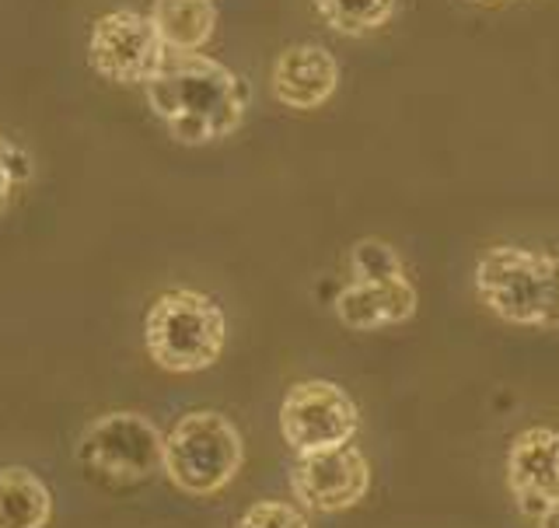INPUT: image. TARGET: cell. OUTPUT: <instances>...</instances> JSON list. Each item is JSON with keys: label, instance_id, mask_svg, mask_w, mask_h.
Here are the masks:
<instances>
[{"label": "cell", "instance_id": "1", "mask_svg": "<svg viewBox=\"0 0 559 528\" xmlns=\"http://www.w3.org/2000/svg\"><path fill=\"white\" fill-rule=\"evenodd\" d=\"M151 113L179 144L200 148L231 137L249 113V84L231 67L203 52H171L144 84Z\"/></svg>", "mask_w": 559, "mask_h": 528}, {"label": "cell", "instance_id": "2", "mask_svg": "<svg viewBox=\"0 0 559 528\" xmlns=\"http://www.w3.org/2000/svg\"><path fill=\"white\" fill-rule=\"evenodd\" d=\"M476 291L497 319L524 329H559V256L493 245L476 262Z\"/></svg>", "mask_w": 559, "mask_h": 528}, {"label": "cell", "instance_id": "3", "mask_svg": "<svg viewBox=\"0 0 559 528\" xmlns=\"http://www.w3.org/2000/svg\"><path fill=\"white\" fill-rule=\"evenodd\" d=\"M227 343L224 308L203 291L175 288L154 297L144 319V347L151 361L171 375H197L214 367Z\"/></svg>", "mask_w": 559, "mask_h": 528}, {"label": "cell", "instance_id": "4", "mask_svg": "<svg viewBox=\"0 0 559 528\" xmlns=\"http://www.w3.org/2000/svg\"><path fill=\"white\" fill-rule=\"evenodd\" d=\"M245 445L238 427L217 410H192L165 437V477L192 497H214L238 477Z\"/></svg>", "mask_w": 559, "mask_h": 528}, {"label": "cell", "instance_id": "5", "mask_svg": "<svg viewBox=\"0 0 559 528\" xmlns=\"http://www.w3.org/2000/svg\"><path fill=\"white\" fill-rule=\"evenodd\" d=\"M78 462L102 483L133 486L165 469V437L144 413H102L81 434Z\"/></svg>", "mask_w": 559, "mask_h": 528}, {"label": "cell", "instance_id": "6", "mask_svg": "<svg viewBox=\"0 0 559 528\" xmlns=\"http://www.w3.org/2000/svg\"><path fill=\"white\" fill-rule=\"evenodd\" d=\"M360 431V410L343 385L308 378L287 389L280 402V434L294 455L329 451L354 442Z\"/></svg>", "mask_w": 559, "mask_h": 528}, {"label": "cell", "instance_id": "7", "mask_svg": "<svg viewBox=\"0 0 559 528\" xmlns=\"http://www.w3.org/2000/svg\"><path fill=\"white\" fill-rule=\"evenodd\" d=\"M168 57V46L151 14L109 11L87 35V63L112 84H147Z\"/></svg>", "mask_w": 559, "mask_h": 528}, {"label": "cell", "instance_id": "8", "mask_svg": "<svg viewBox=\"0 0 559 528\" xmlns=\"http://www.w3.org/2000/svg\"><path fill=\"white\" fill-rule=\"evenodd\" d=\"M367 490H371V462L364 459L360 448L340 445L329 451L297 455L290 466V494L311 512H349L367 497Z\"/></svg>", "mask_w": 559, "mask_h": 528}, {"label": "cell", "instance_id": "9", "mask_svg": "<svg viewBox=\"0 0 559 528\" xmlns=\"http://www.w3.org/2000/svg\"><path fill=\"white\" fill-rule=\"evenodd\" d=\"M507 490L524 518H542L559 507V431L524 427L507 448Z\"/></svg>", "mask_w": 559, "mask_h": 528}, {"label": "cell", "instance_id": "10", "mask_svg": "<svg viewBox=\"0 0 559 528\" xmlns=\"http://www.w3.org/2000/svg\"><path fill=\"white\" fill-rule=\"evenodd\" d=\"M419 294L406 270L378 277H349L336 294V319L354 332H371L384 326H402L416 315Z\"/></svg>", "mask_w": 559, "mask_h": 528}, {"label": "cell", "instance_id": "11", "mask_svg": "<svg viewBox=\"0 0 559 528\" xmlns=\"http://www.w3.org/2000/svg\"><path fill=\"white\" fill-rule=\"evenodd\" d=\"M270 84H273V95L280 105L308 113V109L325 105L332 98V92H336L340 63L319 43H297L276 57Z\"/></svg>", "mask_w": 559, "mask_h": 528}, {"label": "cell", "instance_id": "12", "mask_svg": "<svg viewBox=\"0 0 559 528\" xmlns=\"http://www.w3.org/2000/svg\"><path fill=\"white\" fill-rule=\"evenodd\" d=\"M52 518L49 486L25 466L0 469V528H46Z\"/></svg>", "mask_w": 559, "mask_h": 528}, {"label": "cell", "instance_id": "13", "mask_svg": "<svg viewBox=\"0 0 559 528\" xmlns=\"http://www.w3.org/2000/svg\"><path fill=\"white\" fill-rule=\"evenodd\" d=\"M151 17L171 52H200L217 28L214 0H154Z\"/></svg>", "mask_w": 559, "mask_h": 528}, {"label": "cell", "instance_id": "14", "mask_svg": "<svg viewBox=\"0 0 559 528\" xmlns=\"http://www.w3.org/2000/svg\"><path fill=\"white\" fill-rule=\"evenodd\" d=\"M395 8L399 0H314V11H319L322 22L332 32L349 35V39L389 25Z\"/></svg>", "mask_w": 559, "mask_h": 528}, {"label": "cell", "instance_id": "15", "mask_svg": "<svg viewBox=\"0 0 559 528\" xmlns=\"http://www.w3.org/2000/svg\"><path fill=\"white\" fill-rule=\"evenodd\" d=\"M235 528H311V521L301 507L287 501H259L235 521Z\"/></svg>", "mask_w": 559, "mask_h": 528}, {"label": "cell", "instance_id": "16", "mask_svg": "<svg viewBox=\"0 0 559 528\" xmlns=\"http://www.w3.org/2000/svg\"><path fill=\"white\" fill-rule=\"evenodd\" d=\"M25 175H28V165L22 162V154H17L11 144H4V140H0V210L8 207L14 183L25 179Z\"/></svg>", "mask_w": 559, "mask_h": 528}, {"label": "cell", "instance_id": "17", "mask_svg": "<svg viewBox=\"0 0 559 528\" xmlns=\"http://www.w3.org/2000/svg\"><path fill=\"white\" fill-rule=\"evenodd\" d=\"M538 528H559V507H556V512H549V515H542Z\"/></svg>", "mask_w": 559, "mask_h": 528}, {"label": "cell", "instance_id": "18", "mask_svg": "<svg viewBox=\"0 0 559 528\" xmlns=\"http://www.w3.org/2000/svg\"><path fill=\"white\" fill-rule=\"evenodd\" d=\"M489 4H503V0H489Z\"/></svg>", "mask_w": 559, "mask_h": 528}]
</instances>
